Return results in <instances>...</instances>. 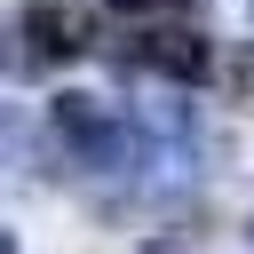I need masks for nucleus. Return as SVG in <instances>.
<instances>
[{"mask_svg": "<svg viewBox=\"0 0 254 254\" xmlns=\"http://www.w3.org/2000/svg\"><path fill=\"white\" fill-rule=\"evenodd\" d=\"M48 119H56V135L71 143V159H79V167H95V175H111V167L143 159V143H135V119H127V103H111V95L64 87V95L48 103Z\"/></svg>", "mask_w": 254, "mask_h": 254, "instance_id": "1", "label": "nucleus"}, {"mask_svg": "<svg viewBox=\"0 0 254 254\" xmlns=\"http://www.w3.org/2000/svg\"><path fill=\"white\" fill-rule=\"evenodd\" d=\"M119 64H127V71H151V79L190 87V79H206V71H214V40H206L198 24H143V32H127Z\"/></svg>", "mask_w": 254, "mask_h": 254, "instance_id": "2", "label": "nucleus"}, {"mask_svg": "<svg viewBox=\"0 0 254 254\" xmlns=\"http://www.w3.org/2000/svg\"><path fill=\"white\" fill-rule=\"evenodd\" d=\"M16 32L32 40V56H40V64H64V56L95 48V16H87V8H71V0H32V8L16 16Z\"/></svg>", "mask_w": 254, "mask_h": 254, "instance_id": "3", "label": "nucleus"}, {"mask_svg": "<svg viewBox=\"0 0 254 254\" xmlns=\"http://www.w3.org/2000/svg\"><path fill=\"white\" fill-rule=\"evenodd\" d=\"M111 16H127V24H190L206 0H103Z\"/></svg>", "mask_w": 254, "mask_h": 254, "instance_id": "4", "label": "nucleus"}, {"mask_svg": "<svg viewBox=\"0 0 254 254\" xmlns=\"http://www.w3.org/2000/svg\"><path fill=\"white\" fill-rule=\"evenodd\" d=\"M0 254H16V230H0Z\"/></svg>", "mask_w": 254, "mask_h": 254, "instance_id": "5", "label": "nucleus"}, {"mask_svg": "<svg viewBox=\"0 0 254 254\" xmlns=\"http://www.w3.org/2000/svg\"><path fill=\"white\" fill-rule=\"evenodd\" d=\"M0 135H8V103H0Z\"/></svg>", "mask_w": 254, "mask_h": 254, "instance_id": "6", "label": "nucleus"}, {"mask_svg": "<svg viewBox=\"0 0 254 254\" xmlns=\"http://www.w3.org/2000/svg\"><path fill=\"white\" fill-rule=\"evenodd\" d=\"M246 238H254V222H246Z\"/></svg>", "mask_w": 254, "mask_h": 254, "instance_id": "7", "label": "nucleus"}]
</instances>
